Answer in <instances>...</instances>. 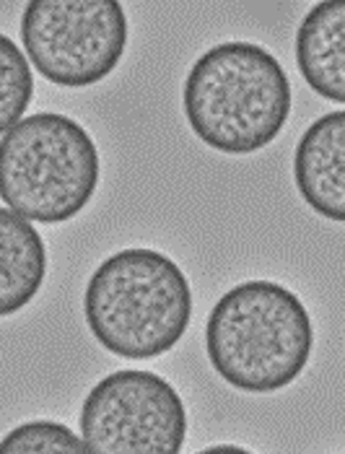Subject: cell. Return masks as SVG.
<instances>
[{"label": "cell", "mask_w": 345, "mask_h": 454, "mask_svg": "<svg viewBox=\"0 0 345 454\" xmlns=\"http://www.w3.org/2000/svg\"><path fill=\"white\" fill-rule=\"evenodd\" d=\"M294 91L278 58L255 42H223L184 78L182 106L192 133L221 153L263 151L291 117Z\"/></svg>", "instance_id": "6da1fadb"}, {"label": "cell", "mask_w": 345, "mask_h": 454, "mask_svg": "<svg viewBox=\"0 0 345 454\" xmlns=\"http://www.w3.org/2000/svg\"><path fill=\"white\" fill-rule=\"evenodd\" d=\"M314 348L304 301L276 280H244L210 309L206 353L226 385L268 395L294 385Z\"/></svg>", "instance_id": "7a4b0ae2"}, {"label": "cell", "mask_w": 345, "mask_h": 454, "mask_svg": "<svg viewBox=\"0 0 345 454\" xmlns=\"http://www.w3.org/2000/svg\"><path fill=\"white\" fill-rule=\"evenodd\" d=\"M83 315L94 340L112 356L159 358L182 340L192 319V288L159 249H120L91 273Z\"/></svg>", "instance_id": "3957f363"}, {"label": "cell", "mask_w": 345, "mask_h": 454, "mask_svg": "<svg viewBox=\"0 0 345 454\" xmlns=\"http://www.w3.org/2000/svg\"><path fill=\"white\" fill-rule=\"evenodd\" d=\"M99 187V151L81 122L36 112L0 136V200L36 223H66Z\"/></svg>", "instance_id": "277c9868"}, {"label": "cell", "mask_w": 345, "mask_h": 454, "mask_svg": "<svg viewBox=\"0 0 345 454\" xmlns=\"http://www.w3.org/2000/svg\"><path fill=\"white\" fill-rule=\"evenodd\" d=\"M128 13L120 0H29L21 44L50 83L86 89L104 81L128 50Z\"/></svg>", "instance_id": "5b68a950"}, {"label": "cell", "mask_w": 345, "mask_h": 454, "mask_svg": "<svg viewBox=\"0 0 345 454\" xmlns=\"http://www.w3.org/2000/svg\"><path fill=\"white\" fill-rule=\"evenodd\" d=\"M78 420L89 452L99 454H176L187 436L179 392L143 369L112 372L91 387Z\"/></svg>", "instance_id": "8992f818"}, {"label": "cell", "mask_w": 345, "mask_h": 454, "mask_svg": "<svg viewBox=\"0 0 345 454\" xmlns=\"http://www.w3.org/2000/svg\"><path fill=\"white\" fill-rule=\"evenodd\" d=\"M294 182L314 213L345 223V109L314 120L294 153Z\"/></svg>", "instance_id": "52a82bcc"}, {"label": "cell", "mask_w": 345, "mask_h": 454, "mask_svg": "<svg viewBox=\"0 0 345 454\" xmlns=\"http://www.w3.org/2000/svg\"><path fill=\"white\" fill-rule=\"evenodd\" d=\"M296 66L307 86L345 105V0H319L296 29Z\"/></svg>", "instance_id": "ba28073f"}, {"label": "cell", "mask_w": 345, "mask_h": 454, "mask_svg": "<svg viewBox=\"0 0 345 454\" xmlns=\"http://www.w3.org/2000/svg\"><path fill=\"white\" fill-rule=\"evenodd\" d=\"M47 276V249L29 218L0 208V317L32 304Z\"/></svg>", "instance_id": "9c48e42d"}, {"label": "cell", "mask_w": 345, "mask_h": 454, "mask_svg": "<svg viewBox=\"0 0 345 454\" xmlns=\"http://www.w3.org/2000/svg\"><path fill=\"white\" fill-rule=\"evenodd\" d=\"M35 99V75L27 55L11 36L0 35V136L8 133Z\"/></svg>", "instance_id": "30bf717a"}, {"label": "cell", "mask_w": 345, "mask_h": 454, "mask_svg": "<svg viewBox=\"0 0 345 454\" xmlns=\"http://www.w3.org/2000/svg\"><path fill=\"white\" fill-rule=\"evenodd\" d=\"M89 452L83 436H75L66 423L29 420L0 439V454H70Z\"/></svg>", "instance_id": "8fae6325"}, {"label": "cell", "mask_w": 345, "mask_h": 454, "mask_svg": "<svg viewBox=\"0 0 345 454\" xmlns=\"http://www.w3.org/2000/svg\"><path fill=\"white\" fill-rule=\"evenodd\" d=\"M208 452H242L239 447H210Z\"/></svg>", "instance_id": "7c38bea8"}]
</instances>
